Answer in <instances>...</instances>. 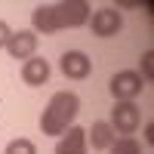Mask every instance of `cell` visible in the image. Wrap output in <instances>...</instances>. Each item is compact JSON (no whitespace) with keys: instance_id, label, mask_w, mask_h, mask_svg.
<instances>
[{"instance_id":"6da1fadb","label":"cell","mask_w":154,"mask_h":154,"mask_svg":"<svg viewBox=\"0 0 154 154\" xmlns=\"http://www.w3.org/2000/svg\"><path fill=\"white\" fill-rule=\"evenodd\" d=\"M77 114H80V99H77V93H68V89L56 93L49 99V105L43 108V114H40L43 136H62L68 126H74Z\"/></svg>"},{"instance_id":"7a4b0ae2","label":"cell","mask_w":154,"mask_h":154,"mask_svg":"<svg viewBox=\"0 0 154 154\" xmlns=\"http://www.w3.org/2000/svg\"><path fill=\"white\" fill-rule=\"evenodd\" d=\"M89 31H93V37H117L123 31V16L117 6H102L96 9L93 16H89Z\"/></svg>"},{"instance_id":"3957f363","label":"cell","mask_w":154,"mask_h":154,"mask_svg":"<svg viewBox=\"0 0 154 154\" xmlns=\"http://www.w3.org/2000/svg\"><path fill=\"white\" fill-rule=\"evenodd\" d=\"M145 80L139 77V71H117L108 83V93L114 96V102H133L136 96H142Z\"/></svg>"},{"instance_id":"277c9868","label":"cell","mask_w":154,"mask_h":154,"mask_svg":"<svg viewBox=\"0 0 154 154\" xmlns=\"http://www.w3.org/2000/svg\"><path fill=\"white\" fill-rule=\"evenodd\" d=\"M111 130L120 133V136H133L139 130V123H142V114H139L136 102H114L111 108Z\"/></svg>"},{"instance_id":"5b68a950","label":"cell","mask_w":154,"mask_h":154,"mask_svg":"<svg viewBox=\"0 0 154 154\" xmlns=\"http://www.w3.org/2000/svg\"><path fill=\"white\" fill-rule=\"evenodd\" d=\"M53 6H56V16H59V28H80L93 16L86 0H62V3H53Z\"/></svg>"},{"instance_id":"8992f818","label":"cell","mask_w":154,"mask_h":154,"mask_svg":"<svg viewBox=\"0 0 154 154\" xmlns=\"http://www.w3.org/2000/svg\"><path fill=\"white\" fill-rule=\"evenodd\" d=\"M59 68H62V74H65L68 80H86L89 71H93V59H89L83 49H68V53H62Z\"/></svg>"},{"instance_id":"52a82bcc","label":"cell","mask_w":154,"mask_h":154,"mask_svg":"<svg viewBox=\"0 0 154 154\" xmlns=\"http://www.w3.org/2000/svg\"><path fill=\"white\" fill-rule=\"evenodd\" d=\"M6 53H9L12 59L28 62V59L37 53V34H34L31 28H25V31H12L9 40H6Z\"/></svg>"},{"instance_id":"ba28073f","label":"cell","mask_w":154,"mask_h":154,"mask_svg":"<svg viewBox=\"0 0 154 154\" xmlns=\"http://www.w3.org/2000/svg\"><path fill=\"white\" fill-rule=\"evenodd\" d=\"M31 31H34V34H59V31H62L53 3H40V6H34V12H31Z\"/></svg>"},{"instance_id":"9c48e42d","label":"cell","mask_w":154,"mask_h":154,"mask_svg":"<svg viewBox=\"0 0 154 154\" xmlns=\"http://www.w3.org/2000/svg\"><path fill=\"white\" fill-rule=\"evenodd\" d=\"M86 130L83 126H68L56 142V154H86Z\"/></svg>"},{"instance_id":"30bf717a","label":"cell","mask_w":154,"mask_h":154,"mask_svg":"<svg viewBox=\"0 0 154 154\" xmlns=\"http://www.w3.org/2000/svg\"><path fill=\"white\" fill-rule=\"evenodd\" d=\"M49 74H53V68H49V62L40 59V56H31L22 65V80L28 83V86H43L49 80Z\"/></svg>"},{"instance_id":"8fae6325","label":"cell","mask_w":154,"mask_h":154,"mask_svg":"<svg viewBox=\"0 0 154 154\" xmlns=\"http://www.w3.org/2000/svg\"><path fill=\"white\" fill-rule=\"evenodd\" d=\"M114 139H117V133L111 130L108 120H96L86 130V145H93V151H108L114 145Z\"/></svg>"},{"instance_id":"7c38bea8","label":"cell","mask_w":154,"mask_h":154,"mask_svg":"<svg viewBox=\"0 0 154 154\" xmlns=\"http://www.w3.org/2000/svg\"><path fill=\"white\" fill-rule=\"evenodd\" d=\"M108 151L111 154H142V145H139L133 136H120V139H114V145Z\"/></svg>"},{"instance_id":"4fadbf2b","label":"cell","mask_w":154,"mask_h":154,"mask_svg":"<svg viewBox=\"0 0 154 154\" xmlns=\"http://www.w3.org/2000/svg\"><path fill=\"white\" fill-rule=\"evenodd\" d=\"M6 154H37V145L31 142V139L19 136V139H12V142L6 145Z\"/></svg>"},{"instance_id":"5bb4252c","label":"cell","mask_w":154,"mask_h":154,"mask_svg":"<svg viewBox=\"0 0 154 154\" xmlns=\"http://www.w3.org/2000/svg\"><path fill=\"white\" fill-rule=\"evenodd\" d=\"M139 77H142L145 83L154 80V49H145V53H142V74H139Z\"/></svg>"},{"instance_id":"9a60e30c","label":"cell","mask_w":154,"mask_h":154,"mask_svg":"<svg viewBox=\"0 0 154 154\" xmlns=\"http://www.w3.org/2000/svg\"><path fill=\"white\" fill-rule=\"evenodd\" d=\"M9 34H12V28L0 19V49H6V40H9Z\"/></svg>"},{"instance_id":"2e32d148","label":"cell","mask_w":154,"mask_h":154,"mask_svg":"<svg viewBox=\"0 0 154 154\" xmlns=\"http://www.w3.org/2000/svg\"><path fill=\"white\" fill-rule=\"evenodd\" d=\"M145 139H148V142H154V123L145 126Z\"/></svg>"}]
</instances>
